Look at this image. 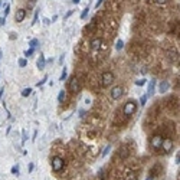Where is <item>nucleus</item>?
Returning a JSON list of instances; mask_svg holds the SVG:
<instances>
[{"mask_svg": "<svg viewBox=\"0 0 180 180\" xmlns=\"http://www.w3.org/2000/svg\"><path fill=\"white\" fill-rule=\"evenodd\" d=\"M113 82H114V74L113 72H104L102 76H101V85L107 88V86L111 85Z\"/></svg>", "mask_w": 180, "mask_h": 180, "instance_id": "obj_1", "label": "nucleus"}, {"mask_svg": "<svg viewBox=\"0 0 180 180\" xmlns=\"http://www.w3.org/2000/svg\"><path fill=\"white\" fill-rule=\"evenodd\" d=\"M51 163H52V170L53 171H61L62 169H63V164H65V163H63V159L59 157V156L53 157Z\"/></svg>", "mask_w": 180, "mask_h": 180, "instance_id": "obj_2", "label": "nucleus"}, {"mask_svg": "<svg viewBox=\"0 0 180 180\" xmlns=\"http://www.w3.org/2000/svg\"><path fill=\"white\" fill-rule=\"evenodd\" d=\"M136 109H137V102L134 100L128 101L127 104L124 105V114H125V115H133V114L136 113Z\"/></svg>", "mask_w": 180, "mask_h": 180, "instance_id": "obj_3", "label": "nucleus"}, {"mask_svg": "<svg viewBox=\"0 0 180 180\" xmlns=\"http://www.w3.org/2000/svg\"><path fill=\"white\" fill-rule=\"evenodd\" d=\"M69 88L74 94H79L81 92V84H79V79L78 78H71L69 81Z\"/></svg>", "mask_w": 180, "mask_h": 180, "instance_id": "obj_4", "label": "nucleus"}, {"mask_svg": "<svg viewBox=\"0 0 180 180\" xmlns=\"http://www.w3.org/2000/svg\"><path fill=\"white\" fill-rule=\"evenodd\" d=\"M123 94H124V88L123 86H114L113 90H111V98L113 100H120L121 97H123Z\"/></svg>", "mask_w": 180, "mask_h": 180, "instance_id": "obj_5", "label": "nucleus"}, {"mask_svg": "<svg viewBox=\"0 0 180 180\" xmlns=\"http://www.w3.org/2000/svg\"><path fill=\"white\" fill-rule=\"evenodd\" d=\"M173 140L171 138H163V141H161V148L164 150V151L170 153L171 150H173Z\"/></svg>", "mask_w": 180, "mask_h": 180, "instance_id": "obj_6", "label": "nucleus"}, {"mask_svg": "<svg viewBox=\"0 0 180 180\" xmlns=\"http://www.w3.org/2000/svg\"><path fill=\"white\" fill-rule=\"evenodd\" d=\"M161 141H163V137H161V136H159V134H156V136H153V137H151L150 144H151L153 148L159 150V148H161Z\"/></svg>", "mask_w": 180, "mask_h": 180, "instance_id": "obj_7", "label": "nucleus"}, {"mask_svg": "<svg viewBox=\"0 0 180 180\" xmlns=\"http://www.w3.org/2000/svg\"><path fill=\"white\" fill-rule=\"evenodd\" d=\"M25 17H26V10L25 9H17L16 10V14H14V20L20 23V22H23Z\"/></svg>", "mask_w": 180, "mask_h": 180, "instance_id": "obj_8", "label": "nucleus"}, {"mask_svg": "<svg viewBox=\"0 0 180 180\" xmlns=\"http://www.w3.org/2000/svg\"><path fill=\"white\" fill-rule=\"evenodd\" d=\"M91 49H94V51H98L101 48V45H102V39L101 38H94L92 40H91Z\"/></svg>", "mask_w": 180, "mask_h": 180, "instance_id": "obj_9", "label": "nucleus"}, {"mask_svg": "<svg viewBox=\"0 0 180 180\" xmlns=\"http://www.w3.org/2000/svg\"><path fill=\"white\" fill-rule=\"evenodd\" d=\"M154 88H156V81L153 79L151 82H150V85H148V91H147V97H151L153 94H154V92H153V91H154Z\"/></svg>", "mask_w": 180, "mask_h": 180, "instance_id": "obj_10", "label": "nucleus"}, {"mask_svg": "<svg viewBox=\"0 0 180 180\" xmlns=\"http://www.w3.org/2000/svg\"><path fill=\"white\" fill-rule=\"evenodd\" d=\"M125 180H138V177L134 171H128L127 174H125Z\"/></svg>", "mask_w": 180, "mask_h": 180, "instance_id": "obj_11", "label": "nucleus"}, {"mask_svg": "<svg viewBox=\"0 0 180 180\" xmlns=\"http://www.w3.org/2000/svg\"><path fill=\"white\" fill-rule=\"evenodd\" d=\"M167 88H169V84H167L166 81H163V82L160 84V94H164V92L167 91Z\"/></svg>", "mask_w": 180, "mask_h": 180, "instance_id": "obj_12", "label": "nucleus"}, {"mask_svg": "<svg viewBox=\"0 0 180 180\" xmlns=\"http://www.w3.org/2000/svg\"><path fill=\"white\" fill-rule=\"evenodd\" d=\"M38 68H39V69H43V68H45V58H43V55H40V56H39Z\"/></svg>", "mask_w": 180, "mask_h": 180, "instance_id": "obj_13", "label": "nucleus"}, {"mask_svg": "<svg viewBox=\"0 0 180 180\" xmlns=\"http://www.w3.org/2000/svg\"><path fill=\"white\" fill-rule=\"evenodd\" d=\"M63 101H65V91L62 90V91H59V95H58V102L62 104Z\"/></svg>", "mask_w": 180, "mask_h": 180, "instance_id": "obj_14", "label": "nucleus"}, {"mask_svg": "<svg viewBox=\"0 0 180 180\" xmlns=\"http://www.w3.org/2000/svg\"><path fill=\"white\" fill-rule=\"evenodd\" d=\"M118 154H120V157H121V159H125V157L128 156V148H127V147H123V148H121V151H120Z\"/></svg>", "mask_w": 180, "mask_h": 180, "instance_id": "obj_15", "label": "nucleus"}, {"mask_svg": "<svg viewBox=\"0 0 180 180\" xmlns=\"http://www.w3.org/2000/svg\"><path fill=\"white\" fill-rule=\"evenodd\" d=\"M123 48H124V42L121 40V39H118V40H117V43H115V49H117V51H121Z\"/></svg>", "mask_w": 180, "mask_h": 180, "instance_id": "obj_16", "label": "nucleus"}, {"mask_svg": "<svg viewBox=\"0 0 180 180\" xmlns=\"http://www.w3.org/2000/svg\"><path fill=\"white\" fill-rule=\"evenodd\" d=\"M30 92H32V90H30V88H25V90L22 91V97H29V95H30Z\"/></svg>", "mask_w": 180, "mask_h": 180, "instance_id": "obj_17", "label": "nucleus"}, {"mask_svg": "<svg viewBox=\"0 0 180 180\" xmlns=\"http://www.w3.org/2000/svg\"><path fill=\"white\" fill-rule=\"evenodd\" d=\"M88 12H90V9H88V7H85V9L82 10V13H81V19H85L86 16H88Z\"/></svg>", "mask_w": 180, "mask_h": 180, "instance_id": "obj_18", "label": "nucleus"}, {"mask_svg": "<svg viewBox=\"0 0 180 180\" xmlns=\"http://www.w3.org/2000/svg\"><path fill=\"white\" fill-rule=\"evenodd\" d=\"M38 43H39V40H38V39H32V40H30V43H29V46H30V48H33V49H35Z\"/></svg>", "mask_w": 180, "mask_h": 180, "instance_id": "obj_19", "label": "nucleus"}, {"mask_svg": "<svg viewBox=\"0 0 180 180\" xmlns=\"http://www.w3.org/2000/svg\"><path fill=\"white\" fill-rule=\"evenodd\" d=\"M26 65H28V61H26L25 58H22V59L19 61V67H20V68H25Z\"/></svg>", "mask_w": 180, "mask_h": 180, "instance_id": "obj_20", "label": "nucleus"}, {"mask_svg": "<svg viewBox=\"0 0 180 180\" xmlns=\"http://www.w3.org/2000/svg\"><path fill=\"white\" fill-rule=\"evenodd\" d=\"M32 53H33V48H30L29 51H26V52H25V56H26V58L32 56Z\"/></svg>", "mask_w": 180, "mask_h": 180, "instance_id": "obj_21", "label": "nucleus"}, {"mask_svg": "<svg viewBox=\"0 0 180 180\" xmlns=\"http://www.w3.org/2000/svg\"><path fill=\"white\" fill-rule=\"evenodd\" d=\"M136 85H138V86L146 85V79H138V81H136Z\"/></svg>", "mask_w": 180, "mask_h": 180, "instance_id": "obj_22", "label": "nucleus"}, {"mask_svg": "<svg viewBox=\"0 0 180 180\" xmlns=\"http://www.w3.org/2000/svg\"><path fill=\"white\" fill-rule=\"evenodd\" d=\"M169 0H154V3H157V5H166Z\"/></svg>", "mask_w": 180, "mask_h": 180, "instance_id": "obj_23", "label": "nucleus"}, {"mask_svg": "<svg viewBox=\"0 0 180 180\" xmlns=\"http://www.w3.org/2000/svg\"><path fill=\"white\" fill-rule=\"evenodd\" d=\"M38 16H39V10H36L35 12V16H33V22H32V25L36 23V20H38Z\"/></svg>", "mask_w": 180, "mask_h": 180, "instance_id": "obj_24", "label": "nucleus"}, {"mask_svg": "<svg viewBox=\"0 0 180 180\" xmlns=\"http://www.w3.org/2000/svg\"><path fill=\"white\" fill-rule=\"evenodd\" d=\"M109 148H111V147H105V148H104V153H102V157H105V156H107V154H108V153H109Z\"/></svg>", "mask_w": 180, "mask_h": 180, "instance_id": "obj_25", "label": "nucleus"}, {"mask_svg": "<svg viewBox=\"0 0 180 180\" xmlns=\"http://www.w3.org/2000/svg\"><path fill=\"white\" fill-rule=\"evenodd\" d=\"M147 98H148V97H147V95H144V97H141V100H140V102H141V105H144L147 102Z\"/></svg>", "mask_w": 180, "mask_h": 180, "instance_id": "obj_26", "label": "nucleus"}, {"mask_svg": "<svg viewBox=\"0 0 180 180\" xmlns=\"http://www.w3.org/2000/svg\"><path fill=\"white\" fill-rule=\"evenodd\" d=\"M12 173H13V174H19V167L17 166L13 167V169H12Z\"/></svg>", "mask_w": 180, "mask_h": 180, "instance_id": "obj_27", "label": "nucleus"}, {"mask_svg": "<svg viewBox=\"0 0 180 180\" xmlns=\"http://www.w3.org/2000/svg\"><path fill=\"white\" fill-rule=\"evenodd\" d=\"M45 81H48V76H45V78H43V79H42V81H40V82H38V86L43 85V84H45Z\"/></svg>", "mask_w": 180, "mask_h": 180, "instance_id": "obj_28", "label": "nucleus"}, {"mask_svg": "<svg viewBox=\"0 0 180 180\" xmlns=\"http://www.w3.org/2000/svg\"><path fill=\"white\" fill-rule=\"evenodd\" d=\"M9 12H10V6H6V9H5V17L9 14Z\"/></svg>", "mask_w": 180, "mask_h": 180, "instance_id": "obj_29", "label": "nucleus"}, {"mask_svg": "<svg viewBox=\"0 0 180 180\" xmlns=\"http://www.w3.org/2000/svg\"><path fill=\"white\" fill-rule=\"evenodd\" d=\"M102 2H104V0H97V3H95V9H97V7H100Z\"/></svg>", "mask_w": 180, "mask_h": 180, "instance_id": "obj_30", "label": "nucleus"}, {"mask_svg": "<svg viewBox=\"0 0 180 180\" xmlns=\"http://www.w3.org/2000/svg\"><path fill=\"white\" fill-rule=\"evenodd\" d=\"M5 22H6V17L3 16V17H0V26H3L5 25Z\"/></svg>", "mask_w": 180, "mask_h": 180, "instance_id": "obj_31", "label": "nucleus"}, {"mask_svg": "<svg viewBox=\"0 0 180 180\" xmlns=\"http://www.w3.org/2000/svg\"><path fill=\"white\" fill-rule=\"evenodd\" d=\"M65 78H67V71H63V74L61 75V81H63Z\"/></svg>", "mask_w": 180, "mask_h": 180, "instance_id": "obj_32", "label": "nucleus"}, {"mask_svg": "<svg viewBox=\"0 0 180 180\" xmlns=\"http://www.w3.org/2000/svg\"><path fill=\"white\" fill-rule=\"evenodd\" d=\"M72 13H74V12H72V10H69V12L67 13V16H65V19H68V17H69V16H71Z\"/></svg>", "mask_w": 180, "mask_h": 180, "instance_id": "obj_33", "label": "nucleus"}, {"mask_svg": "<svg viewBox=\"0 0 180 180\" xmlns=\"http://www.w3.org/2000/svg\"><path fill=\"white\" fill-rule=\"evenodd\" d=\"M180 156H179V153H177V156H176V163H177V164H179V163H180Z\"/></svg>", "mask_w": 180, "mask_h": 180, "instance_id": "obj_34", "label": "nucleus"}, {"mask_svg": "<svg viewBox=\"0 0 180 180\" xmlns=\"http://www.w3.org/2000/svg\"><path fill=\"white\" fill-rule=\"evenodd\" d=\"M3 92H5V88H0V98H2V95H3Z\"/></svg>", "mask_w": 180, "mask_h": 180, "instance_id": "obj_35", "label": "nucleus"}, {"mask_svg": "<svg viewBox=\"0 0 180 180\" xmlns=\"http://www.w3.org/2000/svg\"><path fill=\"white\" fill-rule=\"evenodd\" d=\"M79 2H81V0H74V3H75V5H78Z\"/></svg>", "mask_w": 180, "mask_h": 180, "instance_id": "obj_36", "label": "nucleus"}, {"mask_svg": "<svg viewBox=\"0 0 180 180\" xmlns=\"http://www.w3.org/2000/svg\"><path fill=\"white\" fill-rule=\"evenodd\" d=\"M147 180H154V179H153V176H151V177H147Z\"/></svg>", "mask_w": 180, "mask_h": 180, "instance_id": "obj_37", "label": "nucleus"}, {"mask_svg": "<svg viewBox=\"0 0 180 180\" xmlns=\"http://www.w3.org/2000/svg\"><path fill=\"white\" fill-rule=\"evenodd\" d=\"M0 7H2V0H0Z\"/></svg>", "mask_w": 180, "mask_h": 180, "instance_id": "obj_38", "label": "nucleus"}, {"mask_svg": "<svg viewBox=\"0 0 180 180\" xmlns=\"http://www.w3.org/2000/svg\"><path fill=\"white\" fill-rule=\"evenodd\" d=\"M0 58H2V51H0Z\"/></svg>", "mask_w": 180, "mask_h": 180, "instance_id": "obj_39", "label": "nucleus"}]
</instances>
